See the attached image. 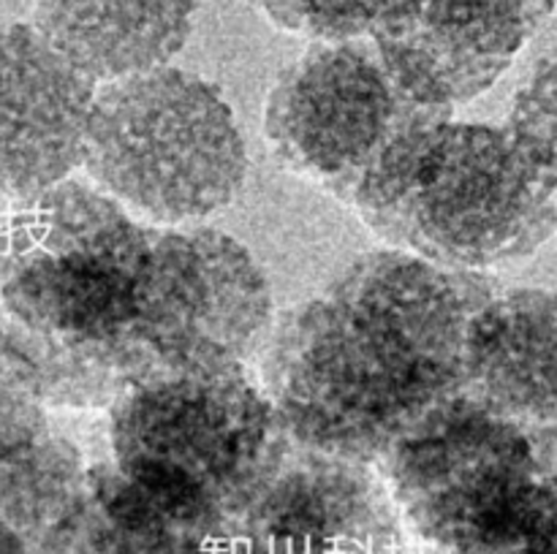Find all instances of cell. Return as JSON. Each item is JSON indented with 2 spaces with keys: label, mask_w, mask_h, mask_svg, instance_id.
I'll list each match as a JSON object with an SVG mask.
<instances>
[{
  "label": "cell",
  "mask_w": 557,
  "mask_h": 554,
  "mask_svg": "<svg viewBox=\"0 0 557 554\" xmlns=\"http://www.w3.org/2000/svg\"><path fill=\"white\" fill-rule=\"evenodd\" d=\"M261 386L292 443L373 465L457 394L381 320L332 291L275 320Z\"/></svg>",
  "instance_id": "obj_3"
},
{
  "label": "cell",
  "mask_w": 557,
  "mask_h": 554,
  "mask_svg": "<svg viewBox=\"0 0 557 554\" xmlns=\"http://www.w3.org/2000/svg\"><path fill=\"white\" fill-rule=\"evenodd\" d=\"M196 0H36L33 25L96 85L169 65L194 30Z\"/></svg>",
  "instance_id": "obj_13"
},
{
  "label": "cell",
  "mask_w": 557,
  "mask_h": 554,
  "mask_svg": "<svg viewBox=\"0 0 557 554\" xmlns=\"http://www.w3.org/2000/svg\"><path fill=\"white\" fill-rule=\"evenodd\" d=\"M256 11L292 36L315 43L370 38L395 0H250Z\"/></svg>",
  "instance_id": "obj_16"
},
{
  "label": "cell",
  "mask_w": 557,
  "mask_h": 554,
  "mask_svg": "<svg viewBox=\"0 0 557 554\" xmlns=\"http://www.w3.org/2000/svg\"><path fill=\"white\" fill-rule=\"evenodd\" d=\"M82 166L131 215L177 226L237 199L248 152L221 90L163 65L98 85Z\"/></svg>",
  "instance_id": "obj_5"
},
{
  "label": "cell",
  "mask_w": 557,
  "mask_h": 554,
  "mask_svg": "<svg viewBox=\"0 0 557 554\" xmlns=\"http://www.w3.org/2000/svg\"><path fill=\"white\" fill-rule=\"evenodd\" d=\"M379 467L433 554L504 525L544 478L533 440L466 391L424 413Z\"/></svg>",
  "instance_id": "obj_6"
},
{
  "label": "cell",
  "mask_w": 557,
  "mask_h": 554,
  "mask_svg": "<svg viewBox=\"0 0 557 554\" xmlns=\"http://www.w3.org/2000/svg\"><path fill=\"white\" fill-rule=\"evenodd\" d=\"M506 128L557 190V54L544 60L517 92Z\"/></svg>",
  "instance_id": "obj_17"
},
{
  "label": "cell",
  "mask_w": 557,
  "mask_h": 554,
  "mask_svg": "<svg viewBox=\"0 0 557 554\" xmlns=\"http://www.w3.org/2000/svg\"><path fill=\"white\" fill-rule=\"evenodd\" d=\"M553 3H555V5H557V0H553Z\"/></svg>",
  "instance_id": "obj_22"
},
{
  "label": "cell",
  "mask_w": 557,
  "mask_h": 554,
  "mask_svg": "<svg viewBox=\"0 0 557 554\" xmlns=\"http://www.w3.org/2000/svg\"><path fill=\"white\" fill-rule=\"evenodd\" d=\"M462 391L520 427L557 470V291L495 293L473 318Z\"/></svg>",
  "instance_id": "obj_12"
},
{
  "label": "cell",
  "mask_w": 557,
  "mask_h": 554,
  "mask_svg": "<svg viewBox=\"0 0 557 554\" xmlns=\"http://www.w3.org/2000/svg\"><path fill=\"white\" fill-rule=\"evenodd\" d=\"M0 554H36V549L0 521Z\"/></svg>",
  "instance_id": "obj_20"
},
{
  "label": "cell",
  "mask_w": 557,
  "mask_h": 554,
  "mask_svg": "<svg viewBox=\"0 0 557 554\" xmlns=\"http://www.w3.org/2000/svg\"><path fill=\"white\" fill-rule=\"evenodd\" d=\"M449 119L413 101L370 38L313 43L277 76L264 130L277 161L354 199L364 174L400 136Z\"/></svg>",
  "instance_id": "obj_7"
},
{
  "label": "cell",
  "mask_w": 557,
  "mask_h": 554,
  "mask_svg": "<svg viewBox=\"0 0 557 554\" xmlns=\"http://www.w3.org/2000/svg\"><path fill=\"white\" fill-rule=\"evenodd\" d=\"M87 470L82 451L49 427L5 451L0 454V521L38 554L79 498Z\"/></svg>",
  "instance_id": "obj_15"
},
{
  "label": "cell",
  "mask_w": 557,
  "mask_h": 554,
  "mask_svg": "<svg viewBox=\"0 0 557 554\" xmlns=\"http://www.w3.org/2000/svg\"><path fill=\"white\" fill-rule=\"evenodd\" d=\"M351 201L392 248L466 272L520 264L557 231V190L506 125H422L384 152Z\"/></svg>",
  "instance_id": "obj_2"
},
{
  "label": "cell",
  "mask_w": 557,
  "mask_h": 554,
  "mask_svg": "<svg viewBox=\"0 0 557 554\" xmlns=\"http://www.w3.org/2000/svg\"><path fill=\"white\" fill-rule=\"evenodd\" d=\"M272 329L270 277L243 242L215 228L161 231L152 239L131 329L141 375L237 367Z\"/></svg>",
  "instance_id": "obj_8"
},
{
  "label": "cell",
  "mask_w": 557,
  "mask_h": 554,
  "mask_svg": "<svg viewBox=\"0 0 557 554\" xmlns=\"http://www.w3.org/2000/svg\"><path fill=\"white\" fill-rule=\"evenodd\" d=\"M109 443L125 476L221 532L292 449L245 364L141 375L109 407Z\"/></svg>",
  "instance_id": "obj_4"
},
{
  "label": "cell",
  "mask_w": 557,
  "mask_h": 554,
  "mask_svg": "<svg viewBox=\"0 0 557 554\" xmlns=\"http://www.w3.org/2000/svg\"><path fill=\"white\" fill-rule=\"evenodd\" d=\"M152 234L96 185L63 179L0 221V326L47 407L96 411L141 375L131 340Z\"/></svg>",
  "instance_id": "obj_1"
},
{
  "label": "cell",
  "mask_w": 557,
  "mask_h": 554,
  "mask_svg": "<svg viewBox=\"0 0 557 554\" xmlns=\"http://www.w3.org/2000/svg\"><path fill=\"white\" fill-rule=\"evenodd\" d=\"M223 536L112 462L87 470L79 498L38 554H210Z\"/></svg>",
  "instance_id": "obj_14"
},
{
  "label": "cell",
  "mask_w": 557,
  "mask_h": 554,
  "mask_svg": "<svg viewBox=\"0 0 557 554\" xmlns=\"http://www.w3.org/2000/svg\"><path fill=\"white\" fill-rule=\"evenodd\" d=\"M47 427V405L30 364L0 326V454L27 443Z\"/></svg>",
  "instance_id": "obj_18"
},
{
  "label": "cell",
  "mask_w": 557,
  "mask_h": 554,
  "mask_svg": "<svg viewBox=\"0 0 557 554\" xmlns=\"http://www.w3.org/2000/svg\"><path fill=\"white\" fill-rule=\"evenodd\" d=\"M96 90L33 22H0L3 199H30L82 166Z\"/></svg>",
  "instance_id": "obj_11"
},
{
  "label": "cell",
  "mask_w": 557,
  "mask_h": 554,
  "mask_svg": "<svg viewBox=\"0 0 557 554\" xmlns=\"http://www.w3.org/2000/svg\"><path fill=\"white\" fill-rule=\"evenodd\" d=\"M553 11L549 0H395L370 41L413 101L451 114L509 71Z\"/></svg>",
  "instance_id": "obj_10"
},
{
  "label": "cell",
  "mask_w": 557,
  "mask_h": 554,
  "mask_svg": "<svg viewBox=\"0 0 557 554\" xmlns=\"http://www.w3.org/2000/svg\"><path fill=\"white\" fill-rule=\"evenodd\" d=\"M210 554H264V552H259V549H253V546H250V543H245L243 538H237V536H232V532H226V536H223L221 541H218L215 546H212Z\"/></svg>",
  "instance_id": "obj_21"
},
{
  "label": "cell",
  "mask_w": 557,
  "mask_h": 554,
  "mask_svg": "<svg viewBox=\"0 0 557 554\" xmlns=\"http://www.w3.org/2000/svg\"><path fill=\"white\" fill-rule=\"evenodd\" d=\"M228 532L264 554H406L411 530L381 467L292 443Z\"/></svg>",
  "instance_id": "obj_9"
},
{
  "label": "cell",
  "mask_w": 557,
  "mask_h": 554,
  "mask_svg": "<svg viewBox=\"0 0 557 554\" xmlns=\"http://www.w3.org/2000/svg\"><path fill=\"white\" fill-rule=\"evenodd\" d=\"M438 554H557V505L547 481L504 525Z\"/></svg>",
  "instance_id": "obj_19"
}]
</instances>
